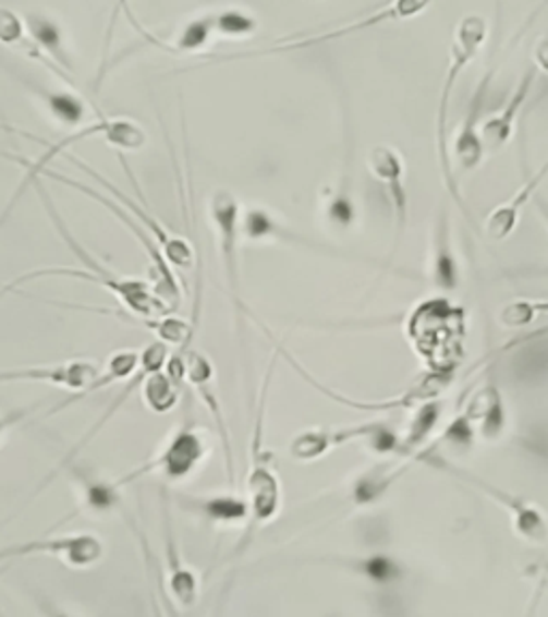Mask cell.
Segmentation results:
<instances>
[{
  "label": "cell",
  "mask_w": 548,
  "mask_h": 617,
  "mask_svg": "<svg viewBox=\"0 0 548 617\" xmlns=\"http://www.w3.org/2000/svg\"><path fill=\"white\" fill-rule=\"evenodd\" d=\"M33 186L37 189V195L41 197V202H44V206H46V210H48V215H50L54 228L59 230L64 245L71 249V253H73L80 262L86 264V270H82V268H41V270H33V273H26V275L13 279L11 283H4V286L0 288V299H2L4 294H9V292L20 290L24 283L35 281V279H41V277H73V279H84V281L97 283V286L108 288L110 292H114V294L121 299V303L126 307V311L135 313L146 326H148L150 319H157V317H161L163 313L172 311V308L168 307V305L157 297V292L150 290L144 281H137V279H122L119 273H114V270H110L108 266L99 264L86 249L82 247V245L73 239V234H71L69 228L64 226V221H62V217L59 215V210H57V204L52 202V197H50V193L46 191L44 183L37 179V181L33 183Z\"/></svg>",
  "instance_id": "obj_1"
},
{
  "label": "cell",
  "mask_w": 548,
  "mask_h": 617,
  "mask_svg": "<svg viewBox=\"0 0 548 617\" xmlns=\"http://www.w3.org/2000/svg\"><path fill=\"white\" fill-rule=\"evenodd\" d=\"M488 24L487 20L478 13H470L463 20H459L454 35H452V44H450V55H448V69H446V80L439 93V104H437V119H435V144H437V161H439V170H441V179L443 185L448 189L452 202L463 210V215L472 221L470 208L463 199L461 185H459V177L452 168V155L448 150V142H446V121H448V110H450V99L456 90V82L461 77V73L472 64V61L478 57V52L483 50L485 41H487Z\"/></svg>",
  "instance_id": "obj_2"
},
{
  "label": "cell",
  "mask_w": 548,
  "mask_h": 617,
  "mask_svg": "<svg viewBox=\"0 0 548 617\" xmlns=\"http://www.w3.org/2000/svg\"><path fill=\"white\" fill-rule=\"evenodd\" d=\"M86 137H103L108 144H114V146H119L122 150H139V148L146 144V140H148L146 131H144L139 124L133 123V121H124V119H114V121H112V119L101 117L97 123L88 124V126L80 129L77 133L66 135V137H62V140L54 142V144H48L46 153H44L37 161H26L24 157H20V155H15V153H0L2 159H9V161H15V164L24 166L22 185L17 189V193L13 195V199L9 202L4 215L0 217V226L4 223V217L13 210L15 202H17L20 195H22V191H24L26 186L33 185V183L39 179V174L50 166V161H52L57 155H64L73 144H77V142H82V140H86Z\"/></svg>",
  "instance_id": "obj_3"
},
{
  "label": "cell",
  "mask_w": 548,
  "mask_h": 617,
  "mask_svg": "<svg viewBox=\"0 0 548 617\" xmlns=\"http://www.w3.org/2000/svg\"><path fill=\"white\" fill-rule=\"evenodd\" d=\"M279 359V348L270 359V367L266 373V382H264V390L259 397V408H257V416H255V432H253V468L248 474V512L253 517V523H266L270 521L279 506H281V485L277 474L270 470L268 465V455L264 450V408H266V397H268V386L272 382V371Z\"/></svg>",
  "instance_id": "obj_4"
},
{
  "label": "cell",
  "mask_w": 548,
  "mask_h": 617,
  "mask_svg": "<svg viewBox=\"0 0 548 617\" xmlns=\"http://www.w3.org/2000/svg\"><path fill=\"white\" fill-rule=\"evenodd\" d=\"M416 459H418V461H425V463H430L433 468H437V470H441V472H446V474H450V476H456V479L470 483V485L476 487L478 492L487 494L490 499L499 501V504L510 512V517H512V528H514L516 534L523 536L525 541H529V543H545V541H547L548 521L545 519V515H543L534 504H529L527 499H523V497H519V495L508 494V492H503V489L490 485L485 479L472 474L470 470H463V468L450 463V461H448L446 457H441V455H435V452H428L427 450V452L418 455Z\"/></svg>",
  "instance_id": "obj_5"
},
{
  "label": "cell",
  "mask_w": 548,
  "mask_h": 617,
  "mask_svg": "<svg viewBox=\"0 0 548 617\" xmlns=\"http://www.w3.org/2000/svg\"><path fill=\"white\" fill-rule=\"evenodd\" d=\"M279 354H281V356H283V359H285V361H288L294 370L299 371L310 386H315L319 392H324V395H326V397H330L332 401L343 403V406H348V408H356V410H373V412L405 410V408H416L418 403H427V401H430L433 397H437L443 388H448V384L452 382V375H454V370H430L427 371L425 375H421V377L414 382V386H410V388H407V392H403V395H401V397H397V399H388V401H354V399L343 397V395H339V392H334V390L326 388L324 384L315 382V379H313V375H310L305 367H301V365L296 363V359H294V356H292L285 348H281V346H279Z\"/></svg>",
  "instance_id": "obj_6"
},
{
  "label": "cell",
  "mask_w": 548,
  "mask_h": 617,
  "mask_svg": "<svg viewBox=\"0 0 548 617\" xmlns=\"http://www.w3.org/2000/svg\"><path fill=\"white\" fill-rule=\"evenodd\" d=\"M370 177L381 185L394 217V243L399 245L410 221V191L405 183V159L399 148L377 144L366 155Z\"/></svg>",
  "instance_id": "obj_7"
},
{
  "label": "cell",
  "mask_w": 548,
  "mask_h": 617,
  "mask_svg": "<svg viewBox=\"0 0 548 617\" xmlns=\"http://www.w3.org/2000/svg\"><path fill=\"white\" fill-rule=\"evenodd\" d=\"M208 210H210L212 226L217 228L219 253H221L223 270H226V277H228L230 294H232V301H234L236 311L241 315L244 311L243 299H241V268H239L241 204L230 191L219 189V191L212 193Z\"/></svg>",
  "instance_id": "obj_8"
},
{
  "label": "cell",
  "mask_w": 548,
  "mask_h": 617,
  "mask_svg": "<svg viewBox=\"0 0 548 617\" xmlns=\"http://www.w3.org/2000/svg\"><path fill=\"white\" fill-rule=\"evenodd\" d=\"M204 450H206L204 439H202L199 433L195 432V427H183L163 446V450L153 461L137 468L135 472H131L129 476H124L122 481H117V483H119V487H122V485L144 476V474H150L155 470L163 472V476L170 479V481H179V479H184L193 472V468L202 461Z\"/></svg>",
  "instance_id": "obj_9"
},
{
  "label": "cell",
  "mask_w": 548,
  "mask_h": 617,
  "mask_svg": "<svg viewBox=\"0 0 548 617\" xmlns=\"http://www.w3.org/2000/svg\"><path fill=\"white\" fill-rule=\"evenodd\" d=\"M59 557L69 566L86 568L103 556V543L97 536L90 534H73V536H59V539H46V541H31L22 545H11L0 549V561L15 559V557L39 556Z\"/></svg>",
  "instance_id": "obj_10"
},
{
  "label": "cell",
  "mask_w": 548,
  "mask_h": 617,
  "mask_svg": "<svg viewBox=\"0 0 548 617\" xmlns=\"http://www.w3.org/2000/svg\"><path fill=\"white\" fill-rule=\"evenodd\" d=\"M428 279L437 292H456L461 288V262L452 243L450 213L439 208L428 249Z\"/></svg>",
  "instance_id": "obj_11"
},
{
  "label": "cell",
  "mask_w": 548,
  "mask_h": 617,
  "mask_svg": "<svg viewBox=\"0 0 548 617\" xmlns=\"http://www.w3.org/2000/svg\"><path fill=\"white\" fill-rule=\"evenodd\" d=\"M492 75H495V66H488L487 75L483 77L480 86L476 88V93L470 101L465 121L461 124V129L454 137V144H452V166H456V170L461 174L474 172L487 155L483 140H480V114H483V108H485V99H487Z\"/></svg>",
  "instance_id": "obj_12"
},
{
  "label": "cell",
  "mask_w": 548,
  "mask_h": 617,
  "mask_svg": "<svg viewBox=\"0 0 548 617\" xmlns=\"http://www.w3.org/2000/svg\"><path fill=\"white\" fill-rule=\"evenodd\" d=\"M101 377L99 367L88 361H69L50 367H22V370L0 371V384L7 382H48L69 390L84 392L82 397L95 390L97 379Z\"/></svg>",
  "instance_id": "obj_13"
},
{
  "label": "cell",
  "mask_w": 548,
  "mask_h": 617,
  "mask_svg": "<svg viewBox=\"0 0 548 617\" xmlns=\"http://www.w3.org/2000/svg\"><path fill=\"white\" fill-rule=\"evenodd\" d=\"M534 82H536V69L529 66L523 73L521 82L516 84V90L512 93V97L506 101V106L480 126V140H483L487 155H495L497 150H501L512 140L514 124H516V119H519L523 106L527 104V99L532 95Z\"/></svg>",
  "instance_id": "obj_14"
},
{
  "label": "cell",
  "mask_w": 548,
  "mask_h": 617,
  "mask_svg": "<svg viewBox=\"0 0 548 617\" xmlns=\"http://www.w3.org/2000/svg\"><path fill=\"white\" fill-rule=\"evenodd\" d=\"M212 375H215V370H212V363L199 354V352H184V377L197 388L202 401L210 408L215 421H217V427H219V433H221V439H223V452H226V470H228V481L230 485L234 487L236 483V474H234V457H232V441L228 437V427H226V421H223V414H221V406H219V399H217V392L212 390Z\"/></svg>",
  "instance_id": "obj_15"
},
{
  "label": "cell",
  "mask_w": 548,
  "mask_h": 617,
  "mask_svg": "<svg viewBox=\"0 0 548 617\" xmlns=\"http://www.w3.org/2000/svg\"><path fill=\"white\" fill-rule=\"evenodd\" d=\"M548 177V161L543 164V168L538 172H534L525 185L516 191V195H512L508 202L495 206L485 219V237L492 243H501L506 241L519 226L521 213L523 208L532 202V197L538 195V186L545 183Z\"/></svg>",
  "instance_id": "obj_16"
},
{
  "label": "cell",
  "mask_w": 548,
  "mask_h": 617,
  "mask_svg": "<svg viewBox=\"0 0 548 617\" xmlns=\"http://www.w3.org/2000/svg\"><path fill=\"white\" fill-rule=\"evenodd\" d=\"M241 234L248 241H264V239H275L279 243L285 245H294V247L313 249V251H324V253H339L337 249L315 243L310 239L303 237L301 232L292 230L288 223L279 221L277 217H272L268 210L255 206L248 208L244 213L243 221H241Z\"/></svg>",
  "instance_id": "obj_17"
},
{
  "label": "cell",
  "mask_w": 548,
  "mask_h": 617,
  "mask_svg": "<svg viewBox=\"0 0 548 617\" xmlns=\"http://www.w3.org/2000/svg\"><path fill=\"white\" fill-rule=\"evenodd\" d=\"M379 425H363V427H345V430H310L294 437L290 452L299 461H313L326 455L332 446H341L356 437H368Z\"/></svg>",
  "instance_id": "obj_18"
},
{
  "label": "cell",
  "mask_w": 548,
  "mask_h": 617,
  "mask_svg": "<svg viewBox=\"0 0 548 617\" xmlns=\"http://www.w3.org/2000/svg\"><path fill=\"white\" fill-rule=\"evenodd\" d=\"M24 24H26V35L31 37V41L61 71L71 75L73 62H71V57L64 48V41H62L61 24L54 22L52 17H48V15H41V13H26Z\"/></svg>",
  "instance_id": "obj_19"
},
{
  "label": "cell",
  "mask_w": 548,
  "mask_h": 617,
  "mask_svg": "<svg viewBox=\"0 0 548 617\" xmlns=\"http://www.w3.org/2000/svg\"><path fill=\"white\" fill-rule=\"evenodd\" d=\"M470 425L478 427V433H483V437L492 439L499 433L503 432L506 425V414H503V401H501V392L495 384H485L470 401L463 414Z\"/></svg>",
  "instance_id": "obj_20"
},
{
  "label": "cell",
  "mask_w": 548,
  "mask_h": 617,
  "mask_svg": "<svg viewBox=\"0 0 548 617\" xmlns=\"http://www.w3.org/2000/svg\"><path fill=\"white\" fill-rule=\"evenodd\" d=\"M215 33L219 35L217 11L188 22L174 41H161L159 37H155L150 33H144V39H148L153 46H157L166 52H172V55H193V52H199Z\"/></svg>",
  "instance_id": "obj_21"
},
{
  "label": "cell",
  "mask_w": 548,
  "mask_h": 617,
  "mask_svg": "<svg viewBox=\"0 0 548 617\" xmlns=\"http://www.w3.org/2000/svg\"><path fill=\"white\" fill-rule=\"evenodd\" d=\"M20 82L31 88L39 99H44V104L48 106V110L64 124H80L84 121V101L80 97H75L73 93L69 90H54V88H48V86H41L33 80H24L20 77Z\"/></svg>",
  "instance_id": "obj_22"
},
{
  "label": "cell",
  "mask_w": 548,
  "mask_h": 617,
  "mask_svg": "<svg viewBox=\"0 0 548 617\" xmlns=\"http://www.w3.org/2000/svg\"><path fill=\"white\" fill-rule=\"evenodd\" d=\"M188 497V495H186ZM184 508L195 510L212 521H243L248 515V501L236 495H217V497H199V499H184Z\"/></svg>",
  "instance_id": "obj_23"
},
{
  "label": "cell",
  "mask_w": 548,
  "mask_h": 617,
  "mask_svg": "<svg viewBox=\"0 0 548 617\" xmlns=\"http://www.w3.org/2000/svg\"><path fill=\"white\" fill-rule=\"evenodd\" d=\"M181 386L163 370L153 373L144 382V401L157 414H168L179 403Z\"/></svg>",
  "instance_id": "obj_24"
},
{
  "label": "cell",
  "mask_w": 548,
  "mask_h": 617,
  "mask_svg": "<svg viewBox=\"0 0 548 617\" xmlns=\"http://www.w3.org/2000/svg\"><path fill=\"white\" fill-rule=\"evenodd\" d=\"M77 481L82 483L84 489V501L88 508L93 510H110L119 504L121 495H119V483H108L97 479L95 474H90L88 470H75Z\"/></svg>",
  "instance_id": "obj_25"
},
{
  "label": "cell",
  "mask_w": 548,
  "mask_h": 617,
  "mask_svg": "<svg viewBox=\"0 0 548 617\" xmlns=\"http://www.w3.org/2000/svg\"><path fill=\"white\" fill-rule=\"evenodd\" d=\"M168 554L172 561V592L183 605H193L197 601V581L191 570H186L183 564L176 559V547L172 534H168Z\"/></svg>",
  "instance_id": "obj_26"
},
{
  "label": "cell",
  "mask_w": 548,
  "mask_h": 617,
  "mask_svg": "<svg viewBox=\"0 0 548 617\" xmlns=\"http://www.w3.org/2000/svg\"><path fill=\"white\" fill-rule=\"evenodd\" d=\"M437 419H439V403H435V401L423 403L414 423H412V432L407 435V439L401 444V452H412L414 448L423 446L428 433L433 432Z\"/></svg>",
  "instance_id": "obj_27"
},
{
  "label": "cell",
  "mask_w": 548,
  "mask_h": 617,
  "mask_svg": "<svg viewBox=\"0 0 548 617\" xmlns=\"http://www.w3.org/2000/svg\"><path fill=\"white\" fill-rule=\"evenodd\" d=\"M538 313H548V301H512L499 313V322L508 328L527 326Z\"/></svg>",
  "instance_id": "obj_28"
},
{
  "label": "cell",
  "mask_w": 548,
  "mask_h": 617,
  "mask_svg": "<svg viewBox=\"0 0 548 617\" xmlns=\"http://www.w3.org/2000/svg\"><path fill=\"white\" fill-rule=\"evenodd\" d=\"M217 22H219V35H228V37H244L255 33L257 28L255 17L241 9L217 11Z\"/></svg>",
  "instance_id": "obj_29"
},
{
  "label": "cell",
  "mask_w": 548,
  "mask_h": 617,
  "mask_svg": "<svg viewBox=\"0 0 548 617\" xmlns=\"http://www.w3.org/2000/svg\"><path fill=\"white\" fill-rule=\"evenodd\" d=\"M24 37H26L24 17H20L13 9L0 7V41L4 46H20Z\"/></svg>",
  "instance_id": "obj_30"
},
{
  "label": "cell",
  "mask_w": 548,
  "mask_h": 617,
  "mask_svg": "<svg viewBox=\"0 0 548 617\" xmlns=\"http://www.w3.org/2000/svg\"><path fill=\"white\" fill-rule=\"evenodd\" d=\"M548 585V570H545V574L540 577L538 585L534 588V594L529 598V605H527V612H525V617H536L538 616V609H540V603H543V596L547 592Z\"/></svg>",
  "instance_id": "obj_31"
},
{
  "label": "cell",
  "mask_w": 548,
  "mask_h": 617,
  "mask_svg": "<svg viewBox=\"0 0 548 617\" xmlns=\"http://www.w3.org/2000/svg\"><path fill=\"white\" fill-rule=\"evenodd\" d=\"M35 408H39V403H35V406H28V408H22V410H13V412H9V414H4V416H0V433L7 432L9 427H13L15 423H20L24 416H28Z\"/></svg>",
  "instance_id": "obj_32"
},
{
  "label": "cell",
  "mask_w": 548,
  "mask_h": 617,
  "mask_svg": "<svg viewBox=\"0 0 548 617\" xmlns=\"http://www.w3.org/2000/svg\"><path fill=\"white\" fill-rule=\"evenodd\" d=\"M534 204H536V208H538V213H540V217H543V221H545V226L548 228V199L547 197H543V195H536L534 197Z\"/></svg>",
  "instance_id": "obj_33"
},
{
  "label": "cell",
  "mask_w": 548,
  "mask_h": 617,
  "mask_svg": "<svg viewBox=\"0 0 548 617\" xmlns=\"http://www.w3.org/2000/svg\"><path fill=\"white\" fill-rule=\"evenodd\" d=\"M161 598H163V605H166V607H168V614H170V616H172V617H179V614H176V609H174V607H172V605H170V601H168V598H166V594H163V590H161Z\"/></svg>",
  "instance_id": "obj_34"
},
{
  "label": "cell",
  "mask_w": 548,
  "mask_h": 617,
  "mask_svg": "<svg viewBox=\"0 0 548 617\" xmlns=\"http://www.w3.org/2000/svg\"><path fill=\"white\" fill-rule=\"evenodd\" d=\"M529 277H548V268L547 270H534V275H529Z\"/></svg>",
  "instance_id": "obj_35"
},
{
  "label": "cell",
  "mask_w": 548,
  "mask_h": 617,
  "mask_svg": "<svg viewBox=\"0 0 548 617\" xmlns=\"http://www.w3.org/2000/svg\"><path fill=\"white\" fill-rule=\"evenodd\" d=\"M48 617H69V616H64V614H61V612H52V614H50V616Z\"/></svg>",
  "instance_id": "obj_36"
}]
</instances>
